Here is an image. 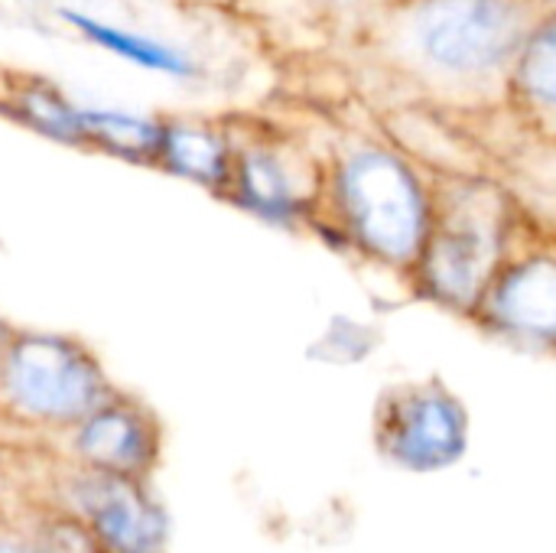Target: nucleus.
Wrapping results in <instances>:
<instances>
[{"label": "nucleus", "instance_id": "4", "mask_svg": "<svg viewBox=\"0 0 556 553\" xmlns=\"http://www.w3.org/2000/svg\"><path fill=\"white\" fill-rule=\"evenodd\" d=\"M117 388L98 352L68 332L13 329L0 352V417L29 430H72Z\"/></svg>", "mask_w": 556, "mask_h": 553}, {"label": "nucleus", "instance_id": "15", "mask_svg": "<svg viewBox=\"0 0 556 553\" xmlns=\"http://www.w3.org/2000/svg\"><path fill=\"white\" fill-rule=\"evenodd\" d=\"M33 538H36L39 553H101L94 538L88 535V528L68 512L49 515L46 521H39V528H33Z\"/></svg>", "mask_w": 556, "mask_h": 553}, {"label": "nucleus", "instance_id": "13", "mask_svg": "<svg viewBox=\"0 0 556 553\" xmlns=\"http://www.w3.org/2000/svg\"><path fill=\"white\" fill-rule=\"evenodd\" d=\"M59 20L75 36L91 42L94 49H101V52H108V55L134 65V68L166 75V78H176V81H195L202 75V62L189 49L173 46V42H166L160 36L111 23L104 16H94V13H85V10H75V7H62Z\"/></svg>", "mask_w": 556, "mask_h": 553}, {"label": "nucleus", "instance_id": "7", "mask_svg": "<svg viewBox=\"0 0 556 553\" xmlns=\"http://www.w3.org/2000/svg\"><path fill=\"white\" fill-rule=\"evenodd\" d=\"M65 512L75 515L101 553H163L169 521L147 479L78 466L62 486Z\"/></svg>", "mask_w": 556, "mask_h": 553}, {"label": "nucleus", "instance_id": "10", "mask_svg": "<svg viewBox=\"0 0 556 553\" xmlns=\"http://www.w3.org/2000/svg\"><path fill=\"white\" fill-rule=\"evenodd\" d=\"M231 160H235L231 117L163 114L153 169L222 199L231 176Z\"/></svg>", "mask_w": 556, "mask_h": 553}, {"label": "nucleus", "instance_id": "9", "mask_svg": "<svg viewBox=\"0 0 556 553\" xmlns=\"http://www.w3.org/2000/svg\"><path fill=\"white\" fill-rule=\"evenodd\" d=\"M65 447L78 466L147 479L160 460L163 433L147 404L114 391L72 430H65Z\"/></svg>", "mask_w": 556, "mask_h": 553}, {"label": "nucleus", "instance_id": "2", "mask_svg": "<svg viewBox=\"0 0 556 553\" xmlns=\"http://www.w3.org/2000/svg\"><path fill=\"white\" fill-rule=\"evenodd\" d=\"M437 209V176L388 134L349 130L323 150V196L309 231L407 277Z\"/></svg>", "mask_w": 556, "mask_h": 553}, {"label": "nucleus", "instance_id": "11", "mask_svg": "<svg viewBox=\"0 0 556 553\" xmlns=\"http://www.w3.org/2000/svg\"><path fill=\"white\" fill-rule=\"evenodd\" d=\"M502 108L528 130L556 140V7H541L515 52Z\"/></svg>", "mask_w": 556, "mask_h": 553}, {"label": "nucleus", "instance_id": "12", "mask_svg": "<svg viewBox=\"0 0 556 553\" xmlns=\"http://www.w3.org/2000/svg\"><path fill=\"white\" fill-rule=\"evenodd\" d=\"M0 114L42 140L88 150L85 104L75 101L59 81L46 75H33V72L0 75Z\"/></svg>", "mask_w": 556, "mask_h": 553}, {"label": "nucleus", "instance_id": "6", "mask_svg": "<svg viewBox=\"0 0 556 553\" xmlns=\"http://www.w3.org/2000/svg\"><path fill=\"white\" fill-rule=\"evenodd\" d=\"M472 319L508 345L556 352V235L531 228L515 244Z\"/></svg>", "mask_w": 556, "mask_h": 553}, {"label": "nucleus", "instance_id": "8", "mask_svg": "<svg viewBox=\"0 0 556 553\" xmlns=\"http://www.w3.org/2000/svg\"><path fill=\"white\" fill-rule=\"evenodd\" d=\"M378 450L407 469L427 473L456 463L466 450V411L437 381L404 385L381 398L375 414Z\"/></svg>", "mask_w": 556, "mask_h": 553}, {"label": "nucleus", "instance_id": "17", "mask_svg": "<svg viewBox=\"0 0 556 553\" xmlns=\"http://www.w3.org/2000/svg\"><path fill=\"white\" fill-rule=\"evenodd\" d=\"M13 329H16V326H13L7 316H0V352L7 349V342H10V336H13Z\"/></svg>", "mask_w": 556, "mask_h": 553}, {"label": "nucleus", "instance_id": "16", "mask_svg": "<svg viewBox=\"0 0 556 553\" xmlns=\"http://www.w3.org/2000/svg\"><path fill=\"white\" fill-rule=\"evenodd\" d=\"M0 553H39V551H36V538H33V531L13 528V525H0Z\"/></svg>", "mask_w": 556, "mask_h": 553}, {"label": "nucleus", "instance_id": "5", "mask_svg": "<svg viewBox=\"0 0 556 553\" xmlns=\"http://www.w3.org/2000/svg\"><path fill=\"white\" fill-rule=\"evenodd\" d=\"M231 127L235 160L222 202L267 228H309L323 196V150L274 121L231 117Z\"/></svg>", "mask_w": 556, "mask_h": 553}, {"label": "nucleus", "instance_id": "3", "mask_svg": "<svg viewBox=\"0 0 556 553\" xmlns=\"http://www.w3.org/2000/svg\"><path fill=\"white\" fill-rule=\"evenodd\" d=\"M531 228L508 186L485 169L437 176L433 225L404 280L417 297L472 316L492 277Z\"/></svg>", "mask_w": 556, "mask_h": 553}, {"label": "nucleus", "instance_id": "14", "mask_svg": "<svg viewBox=\"0 0 556 553\" xmlns=\"http://www.w3.org/2000/svg\"><path fill=\"white\" fill-rule=\"evenodd\" d=\"M163 114L117 108V104H85V140L88 150L130 166H153L160 147Z\"/></svg>", "mask_w": 556, "mask_h": 553}, {"label": "nucleus", "instance_id": "1", "mask_svg": "<svg viewBox=\"0 0 556 553\" xmlns=\"http://www.w3.org/2000/svg\"><path fill=\"white\" fill-rule=\"evenodd\" d=\"M538 0H388L375 33L378 65L414 101L453 111L502 108L515 52Z\"/></svg>", "mask_w": 556, "mask_h": 553}]
</instances>
